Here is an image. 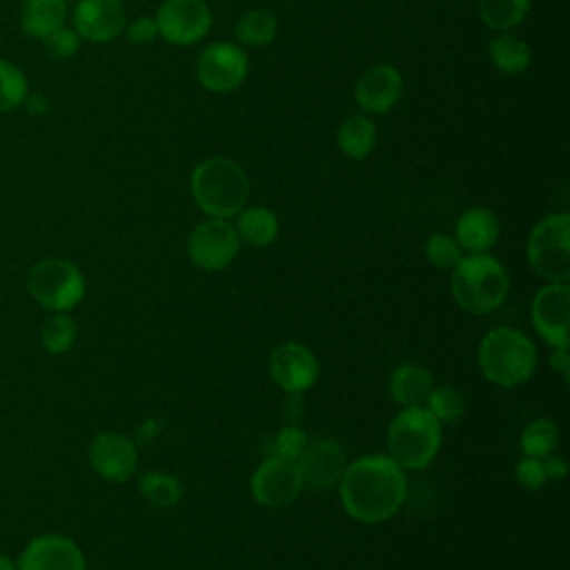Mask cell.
<instances>
[{
	"instance_id": "2",
	"label": "cell",
	"mask_w": 570,
	"mask_h": 570,
	"mask_svg": "<svg viewBox=\"0 0 570 570\" xmlns=\"http://www.w3.org/2000/svg\"><path fill=\"white\" fill-rule=\"evenodd\" d=\"M189 189L209 218H232L247 203L249 178L232 158L212 156L194 167Z\"/></svg>"
},
{
	"instance_id": "7",
	"label": "cell",
	"mask_w": 570,
	"mask_h": 570,
	"mask_svg": "<svg viewBox=\"0 0 570 570\" xmlns=\"http://www.w3.org/2000/svg\"><path fill=\"white\" fill-rule=\"evenodd\" d=\"M27 292L49 312H69L85 296V276L71 261L49 256L29 269Z\"/></svg>"
},
{
	"instance_id": "37",
	"label": "cell",
	"mask_w": 570,
	"mask_h": 570,
	"mask_svg": "<svg viewBox=\"0 0 570 570\" xmlns=\"http://www.w3.org/2000/svg\"><path fill=\"white\" fill-rule=\"evenodd\" d=\"M22 107L27 109V114L29 116H45V114H49V98L45 96V94H38V91H29L27 94V98H24V102H22Z\"/></svg>"
},
{
	"instance_id": "26",
	"label": "cell",
	"mask_w": 570,
	"mask_h": 570,
	"mask_svg": "<svg viewBox=\"0 0 570 570\" xmlns=\"http://www.w3.org/2000/svg\"><path fill=\"white\" fill-rule=\"evenodd\" d=\"M528 11L530 0H479V16L494 31H508L521 24Z\"/></svg>"
},
{
	"instance_id": "8",
	"label": "cell",
	"mask_w": 570,
	"mask_h": 570,
	"mask_svg": "<svg viewBox=\"0 0 570 570\" xmlns=\"http://www.w3.org/2000/svg\"><path fill=\"white\" fill-rule=\"evenodd\" d=\"M240 249L236 227L227 218H207L198 223L187 238V254L191 263L205 272L227 267Z\"/></svg>"
},
{
	"instance_id": "4",
	"label": "cell",
	"mask_w": 570,
	"mask_h": 570,
	"mask_svg": "<svg viewBox=\"0 0 570 570\" xmlns=\"http://www.w3.org/2000/svg\"><path fill=\"white\" fill-rule=\"evenodd\" d=\"M508 272L490 254H470L452 269V294L461 309L470 314H490L508 296Z\"/></svg>"
},
{
	"instance_id": "1",
	"label": "cell",
	"mask_w": 570,
	"mask_h": 570,
	"mask_svg": "<svg viewBox=\"0 0 570 570\" xmlns=\"http://www.w3.org/2000/svg\"><path fill=\"white\" fill-rule=\"evenodd\" d=\"M338 483L345 512L363 523L387 521L407 494L405 472L387 454L356 459L343 470Z\"/></svg>"
},
{
	"instance_id": "12",
	"label": "cell",
	"mask_w": 570,
	"mask_h": 570,
	"mask_svg": "<svg viewBox=\"0 0 570 570\" xmlns=\"http://www.w3.org/2000/svg\"><path fill=\"white\" fill-rule=\"evenodd\" d=\"M71 22L80 40L102 45L125 31L127 13L122 0H76Z\"/></svg>"
},
{
	"instance_id": "17",
	"label": "cell",
	"mask_w": 570,
	"mask_h": 570,
	"mask_svg": "<svg viewBox=\"0 0 570 570\" xmlns=\"http://www.w3.org/2000/svg\"><path fill=\"white\" fill-rule=\"evenodd\" d=\"M301 481L316 490H327L341 481L345 470L343 448L332 439L307 441L303 452L296 456Z\"/></svg>"
},
{
	"instance_id": "21",
	"label": "cell",
	"mask_w": 570,
	"mask_h": 570,
	"mask_svg": "<svg viewBox=\"0 0 570 570\" xmlns=\"http://www.w3.org/2000/svg\"><path fill=\"white\" fill-rule=\"evenodd\" d=\"M67 13V0H24L20 9V29L31 38L42 40L65 24Z\"/></svg>"
},
{
	"instance_id": "6",
	"label": "cell",
	"mask_w": 570,
	"mask_h": 570,
	"mask_svg": "<svg viewBox=\"0 0 570 570\" xmlns=\"http://www.w3.org/2000/svg\"><path fill=\"white\" fill-rule=\"evenodd\" d=\"M532 272L546 283L570 281V216L566 212L541 218L525 245Z\"/></svg>"
},
{
	"instance_id": "14",
	"label": "cell",
	"mask_w": 570,
	"mask_h": 570,
	"mask_svg": "<svg viewBox=\"0 0 570 570\" xmlns=\"http://www.w3.org/2000/svg\"><path fill=\"white\" fill-rule=\"evenodd\" d=\"M269 374L285 392L301 394L316 383L318 361L303 343L285 341L269 354Z\"/></svg>"
},
{
	"instance_id": "22",
	"label": "cell",
	"mask_w": 570,
	"mask_h": 570,
	"mask_svg": "<svg viewBox=\"0 0 570 570\" xmlns=\"http://www.w3.org/2000/svg\"><path fill=\"white\" fill-rule=\"evenodd\" d=\"M488 56L492 67L505 76H521L532 62L530 45L510 31H503L490 40Z\"/></svg>"
},
{
	"instance_id": "13",
	"label": "cell",
	"mask_w": 570,
	"mask_h": 570,
	"mask_svg": "<svg viewBox=\"0 0 570 570\" xmlns=\"http://www.w3.org/2000/svg\"><path fill=\"white\" fill-rule=\"evenodd\" d=\"M570 287L568 283H548L532 301V323L539 336L552 347H568Z\"/></svg>"
},
{
	"instance_id": "10",
	"label": "cell",
	"mask_w": 570,
	"mask_h": 570,
	"mask_svg": "<svg viewBox=\"0 0 570 570\" xmlns=\"http://www.w3.org/2000/svg\"><path fill=\"white\" fill-rule=\"evenodd\" d=\"M212 9L205 0H165L156 11L158 36L169 45H194L212 29Z\"/></svg>"
},
{
	"instance_id": "33",
	"label": "cell",
	"mask_w": 570,
	"mask_h": 570,
	"mask_svg": "<svg viewBox=\"0 0 570 570\" xmlns=\"http://www.w3.org/2000/svg\"><path fill=\"white\" fill-rule=\"evenodd\" d=\"M45 51L49 53V58L53 60H67L71 56H76L78 47H80V36L73 31V27H58L56 31L47 33L42 40Z\"/></svg>"
},
{
	"instance_id": "18",
	"label": "cell",
	"mask_w": 570,
	"mask_h": 570,
	"mask_svg": "<svg viewBox=\"0 0 570 570\" xmlns=\"http://www.w3.org/2000/svg\"><path fill=\"white\" fill-rule=\"evenodd\" d=\"M403 96V78L392 65L367 67L354 87L358 107L367 114H387Z\"/></svg>"
},
{
	"instance_id": "39",
	"label": "cell",
	"mask_w": 570,
	"mask_h": 570,
	"mask_svg": "<svg viewBox=\"0 0 570 570\" xmlns=\"http://www.w3.org/2000/svg\"><path fill=\"white\" fill-rule=\"evenodd\" d=\"M548 363H550V367H552V370H557L559 374L568 376V374H570V356H568V347H554V350H552V354H550V358H548Z\"/></svg>"
},
{
	"instance_id": "28",
	"label": "cell",
	"mask_w": 570,
	"mask_h": 570,
	"mask_svg": "<svg viewBox=\"0 0 570 570\" xmlns=\"http://www.w3.org/2000/svg\"><path fill=\"white\" fill-rule=\"evenodd\" d=\"M78 338V325L76 321L65 314V312H53V316H49L40 330V341L42 347L49 354H65L73 347Z\"/></svg>"
},
{
	"instance_id": "35",
	"label": "cell",
	"mask_w": 570,
	"mask_h": 570,
	"mask_svg": "<svg viewBox=\"0 0 570 570\" xmlns=\"http://www.w3.org/2000/svg\"><path fill=\"white\" fill-rule=\"evenodd\" d=\"M514 476H517V481H519L525 490H539V488L548 481L546 470H543V459L523 456V459L517 463Z\"/></svg>"
},
{
	"instance_id": "11",
	"label": "cell",
	"mask_w": 570,
	"mask_h": 570,
	"mask_svg": "<svg viewBox=\"0 0 570 570\" xmlns=\"http://www.w3.org/2000/svg\"><path fill=\"white\" fill-rule=\"evenodd\" d=\"M252 494L265 508H283L292 503L303 488L298 468L292 459L267 456L252 474Z\"/></svg>"
},
{
	"instance_id": "19",
	"label": "cell",
	"mask_w": 570,
	"mask_h": 570,
	"mask_svg": "<svg viewBox=\"0 0 570 570\" xmlns=\"http://www.w3.org/2000/svg\"><path fill=\"white\" fill-rule=\"evenodd\" d=\"M499 238V220L485 207L465 209L454 227V240L470 254L488 252Z\"/></svg>"
},
{
	"instance_id": "9",
	"label": "cell",
	"mask_w": 570,
	"mask_h": 570,
	"mask_svg": "<svg viewBox=\"0 0 570 570\" xmlns=\"http://www.w3.org/2000/svg\"><path fill=\"white\" fill-rule=\"evenodd\" d=\"M249 71L247 53L232 42H214L196 60V78L212 94L236 91Z\"/></svg>"
},
{
	"instance_id": "25",
	"label": "cell",
	"mask_w": 570,
	"mask_h": 570,
	"mask_svg": "<svg viewBox=\"0 0 570 570\" xmlns=\"http://www.w3.org/2000/svg\"><path fill=\"white\" fill-rule=\"evenodd\" d=\"M278 22L274 13L265 9H252L243 13L236 22V40L245 47H265L276 38Z\"/></svg>"
},
{
	"instance_id": "23",
	"label": "cell",
	"mask_w": 570,
	"mask_h": 570,
	"mask_svg": "<svg viewBox=\"0 0 570 570\" xmlns=\"http://www.w3.org/2000/svg\"><path fill=\"white\" fill-rule=\"evenodd\" d=\"M336 140L347 158L363 160L372 154L376 145V127L367 116L354 114L343 120V125L336 131Z\"/></svg>"
},
{
	"instance_id": "38",
	"label": "cell",
	"mask_w": 570,
	"mask_h": 570,
	"mask_svg": "<svg viewBox=\"0 0 570 570\" xmlns=\"http://www.w3.org/2000/svg\"><path fill=\"white\" fill-rule=\"evenodd\" d=\"M543 470H546V476H548V479L559 481V479H563V476H566L568 465H566V461H563L561 456H557V454H548V456H543Z\"/></svg>"
},
{
	"instance_id": "24",
	"label": "cell",
	"mask_w": 570,
	"mask_h": 570,
	"mask_svg": "<svg viewBox=\"0 0 570 570\" xmlns=\"http://www.w3.org/2000/svg\"><path fill=\"white\" fill-rule=\"evenodd\" d=\"M234 227L238 238L254 247H267L278 236V218L267 207H243Z\"/></svg>"
},
{
	"instance_id": "5",
	"label": "cell",
	"mask_w": 570,
	"mask_h": 570,
	"mask_svg": "<svg viewBox=\"0 0 570 570\" xmlns=\"http://www.w3.org/2000/svg\"><path fill=\"white\" fill-rule=\"evenodd\" d=\"M441 445V423L428 407H403L387 428L390 459L403 470H423Z\"/></svg>"
},
{
	"instance_id": "20",
	"label": "cell",
	"mask_w": 570,
	"mask_h": 570,
	"mask_svg": "<svg viewBox=\"0 0 570 570\" xmlns=\"http://www.w3.org/2000/svg\"><path fill=\"white\" fill-rule=\"evenodd\" d=\"M432 392V374L416 363H401L390 376V396L403 407L423 405Z\"/></svg>"
},
{
	"instance_id": "40",
	"label": "cell",
	"mask_w": 570,
	"mask_h": 570,
	"mask_svg": "<svg viewBox=\"0 0 570 570\" xmlns=\"http://www.w3.org/2000/svg\"><path fill=\"white\" fill-rule=\"evenodd\" d=\"M0 570H18V566H16V561L11 557L0 554Z\"/></svg>"
},
{
	"instance_id": "3",
	"label": "cell",
	"mask_w": 570,
	"mask_h": 570,
	"mask_svg": "<svg viewBox=\"0 0 570 570\" xmlns=\"http://www.w3.org/2000/svg\"><path fill=\"white\" fill-rule=\"evenodd\" d=\"M476 358L483 376L501 387L521 385L537 370L534 343L512 327L488 332L479 343Z\"/></svg>"
},
{
	"instance_id": "16",
	"label": "cell",
	"mask_w": 570,
	"mask_h": 570,
	"mask_svg": "<svg viewBox=\"0 0 570 570\" xmlns=\"http://www.w3.org/2000/svg\"><path fill=\"white\" fill-rule=\"evenodd\" d=\"M136 445L120 432H100L89 445V463L94 472L107 481L122 483L136 470Z\"/></svg>"
},
{
	"instance_id": "27",
	"label": "cell",
	"mask_w": 570,
	"mask_h": 570,
	"mask_svg": "<svg viewBox=\"0 0 570 570\" xmlns=\"http://www.w3.org/2000/svg\"><path fill=\"white\" fill-rule=\"evenodd\" d=\"M557 445H559V428L552 419H546V416L534 419L521 432V450L525 456L543 459L552 454Z\"/></svg>"
},
{
	"instance_id": "32",
	"label": "cell",
	"mask_w": 570,
	"mask_h": 570,
	"mask_svg": "<svg viewBox=\"0 0 570 570\" xmlns=\"http://www.w3.org/2000/svg\"><path fill=\"white\" fill-rule=\"evenodd\" d=\"M425 256L439 269H454L463 258V249L452 236L432 234L425 243Z\"/></svg>"
},
{
	"instance_id": "29",
	"label": "cell",
	"mask_w": 570,
	"mask_h": 570,
	"mask_svg": "<svg viewBox=\"0 0 570 570\" xmlns=\"http://www.w3.org/2000/svg\"><path fill=\"white\" fill-rule=\"evenodd\" d=\"M140 494L156 508H171L183 497V485L176 476L165 472H145L138 481Z\"/></svg>"
},
{
	"instance_id": "34",
	"label": "cell",
	"mask_w": 570,
	"mask_h": 570,
	"mask_svg": "<svg viewBox=\"0 0 570 570\" xmlns=\"http://www.w3.org/2000/svg\"><path fill=\"white\" fill-rule=\"evenodd\" d=\"M307 434L296 428V425H287L283 428L276 436H274V443H272V450L276 456H285V459H292L296 461V456L303 452L305 443H307Z\"/></svg>"
},
{
	"instance_id": "30",
	"label": "cell",
	"mask_w": 570,
	"mask_h": 570,
	"mask_svg": "<svg viewBox=\"0 0 570 570\" xmlns=\"http://www.w3.org/2000/svg\"><path fill=\"white\" fill-rule=\"evenodd\" d=\"M27 94L29 80L24 71L18 65L0 58V111H13L22 107Z\"/></svg>"
},
{
	"instance_id": "15",
	"label": "cell",
	"mask_w": 570,
	"mask_h": 570,
	"mask_svg": "<svg viewBox=\"0 0 570 570\" xmlns=\"http://www.w3.org/2000/svg\"><path fill=\"white\" fill-rule=\"evenodd\" d=\"M16 566L18 570H87L78 543L62 534H40L31 539Z\"/></svg>"
},
{
	"instance_id": "36",
	"label": "cell",
	"mask_w": 570,
	"mask_h": 570,
	"mask_svg": "<svg viewBox=\"0 0 570 570\" xmlns=\"http://www.w3.org/2000/svg\"><path fill=\"white\" fill-rule=\"evenodd\" d=\"M125 36H127V40L134 42V45H147V42H151L154 38H158L156 18L140 16V18H136V20L127 22Z\"/></svg>"
},
{
	"instance_id": "31",
	"label": "cell",
	"mask_w": 570,
	"mask_h": 570,
	"mask_svg": "<svg viewBox=\"0 0 570 570\" xmlns=\"http://www.w3.org/2000/svg\"><path fill=\"white\" fill-rule=\"evenodd\" d=\"M425 403H428V410L432 412V416L439 423H452L465 412L463 394L456 387H450V385L432 387Z\"/></svg>"
}]
</instances>
